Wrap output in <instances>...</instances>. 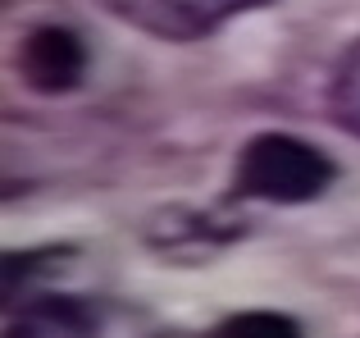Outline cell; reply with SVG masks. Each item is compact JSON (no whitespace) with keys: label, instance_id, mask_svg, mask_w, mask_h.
<instances>
[{"label":"cell","instance_id":"3957f363","mask_svg":"<svg viewBox=\"0 0 360 338\" xmlns=\"http://www.w3.org/2000/svg\"><path fill=\"white\" fill-rule=\"evenodd\" d=\"M87 42L69 23H37L14 46V73L37 96H64L87 78Z\"/></svg>","mask_w":360,"mask_h":338},{"label":"cell","instance_id":"6da1fadb","mask_svg":"<svg viewBox=\"0 0 360 338\" xmlns=\"http://www.w3.org/2000/svg\"><path fill=\"white\" fill-rule=\"evenodd\" d=\"M338 165L315 142L292 133H255L242 142L233 161V192L238 201L264 206H310L333 187Z\"/></svg>","mask_w":360,"mask_h":338},{"label":"cell","instance_id":"7a4b0ae2","mask_svg":"<svg viewBox=\"0 0 360 338\" xmlns=\"http://www.w3.org/2000/svg\"><path fill=\"white\" fill-rule=\"evenodd\" d=\"M96 5L155 42H201L229 27L233 18L269 9L278 0H96Z\"/></svg>","mask_w":360,"mask_h":338},{"label":"cell","instance_id":"8992f818","mask_svg":"<svg viewBox=\"0 0 360 338\" xmlns=\"http://www.w3.org/2000/svg\"><path fill=\"white\" fill-rule=\"evenodd\" d=\"M205 338H306V330H301V320L288 315V311H260V306H255V311L224 315Z\"/></svg>","mask_w":360,"mask_h":338},{"label":"cell","instance_id":"5b68a950","mask_svg":"<svg viewBox=\"0 0 360 338\" xmlns=\"http://www.w3.org/2000/svg\"><path fill=\"white\" fill-rule=\"evenodd\" d=\"M328 115L338 128L360 137V37L342 51L333 78H328Z\"/></svg>","mask_w":360,"mask_h":338},{"label":"cell","instance_id":"277c9868","mask_svg":"<svg viewBox=\"0 0 360 338\" xmlns=\"http://www.w3.org/2000/svg\"><path fill=\"white\" fill-rule=\"evenodd\" d=\"M5 338H101V325L78 297L41 293L14 311Z\"/></svg>","mask_w":360,"mask_h":338}]
</instances>
